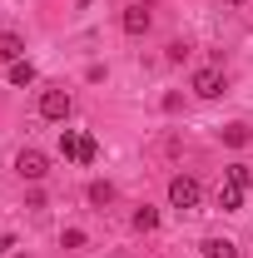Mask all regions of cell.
Segmentation results:
<instances>
[{
	"label": "cell",
	"mask_w": 253,
	"mask_h": 258,
	"mask_svg": "<svg viewBox=\"0 0 253 258\" xmlns=\"http://www.w3.org/2000/svg\"><path fill=\"white\" fill-rule=\"evenodd\" d=\"M199 199H204V189H199V179H189V174H174V179H169V204H174L179 214H189V209H199Z\"/></svg>",
	"instance_id": "1"
},
{
	"label": "cell",
	"mask_w": 253,
	"mask_h": 258,
	"mask_svg": "<svg viewBox=\"0 0 253 258\" xmlns=\"http://www.w3.org/2000/svg\"><path fill=\"white\" fill-rule=\"evenodd\" d=\"M189 90H194L199 99H214V95H223V70H219V64H204V70H194Z\"/></svg>",
	"instance_id": "2"
},
{
	"label": "cell",
	"mask_w": 253,
	"mask_h": 258,
	"mask_svg": "<svg viewBox=\"0 0 253 258\" xmlns=\"http://www.w3.org/2000/svg\"><path fill=\"white\" fill-rule=\"evenodd\" d=\"M15 174L30 179V184H40V179L50 174V159H45L40 149H20V154H15Z\"/></svg>",
	"instance_id": "3"
},
{
	"label": "cell",
	"mask_w": 253,
	"mask_h": 258,
	"mask_svg": "<svg viewBox=\"0 0 253 258\" xmlns=\"http://www.w3.org/2000/svg\"><path fill=\"white\" fill-rule=\"evenodd\" d=\"M119 25H124V35H149V25H154V15H149V5L144 0H134V5H124V15H119Z\"/></svg>",
	"instance_id": "4"
},
{
	"label": "cell",
	"mask_w": 253,
	"mask_h": 258,
	"mask_svg": "<svg viewBox=\"0 0 253 258\" xmlns=\"http://www.w3.org/2000/svg\"><path fill=\"white\" fill-rule=\"evenodd\" d=\"M40 119H55V124L70 119V95H65V90H45V95H40Z\"/></svg>",
	"instance_id": "5"
},
{
	"label": "cell",
	"mask_w": 253,
	"mask_h": 258,
	"mask_svg": "<svg viewBox=\"0 0 253 258\" xmlns=\"http://www.w3.org/2000/svg\"><path fill=\"white\" fill-rule=\"evenodd\" d=\"M219 209H223V214H238V209H243V184L223 179V184H219Z\"/></svg>",
	"instance_id": "6"
},
{
	"label": "cell",
	"mask_w": 253,
	"mask_h": 258,
	"mask_svg": "<svg viewBox=\"0 0 253 258\" xmlns=\"http://www.w3.org/2000/svg\"><path fill=\"white\" fill-rule=\"evenodd\" d=\"M20 55H25V40H20L15 30H0V60H5V64H15Z\"/></svg>",
	"instance_id": "7"
},
{
	"label": "cell",
	"mask_w": 253,
	"mask_h": 258,
	"mask_svg": "<svg viewBox=\"0 0 253 258\" xmlns=\"http://www.w3.org/2000/svg\"><path fill=\"white\" fill-rule=\"evenodd\" d=\"M204 258H238L233 238H204Z\"/></svg>",
	"instance_id": "8"
},
{
	"label": "cell",
	"mask_w": 253,
	"mask_h": 258,
	"mask_svg": "<svg viewBox=\"0 0 253 258\" xmlns=\"http://www.w3.org/2000/svg\"><path fill=\"white\" fill-rule=\"evenodd\" d=\"M219 134H223V144H233V149H243V144L253 139V134H248V124H223Z\"/></svg>",
	"instance_id": "9"
},
{
	"label": "cell",
	"mask_w": 253,
	"mask_h": 258,
	"mask_svg": "<svg viewBox=\"0 0 253 258\" xmlns=\"http://www.w3.org/2000/svg\"><path fill=\"white\" fill-rule=\"evenodd\" d=\"M134 228H139V233H154V228H159V209H149V204L134 209Z\"/></svg>",
	"instance_id": "10"
},
{
	"label": "cell",
	"mask_w": 253,
	"mask_h": 258,
	"mask_svg": "<svg viewBox=\"0 0 253 258\" xmlns=\"http://www.w3.org/2000/svg\"><path fill=\"white\" fill-rule=\"evenodd\" d=\"M80 139H85V134H75V129H65V134H60V154H65V159H75V164H80Z\"/></svg>",
	"instance_id": "11"
},
{
	"label": "cell",
	"mask_w": 253,
	"mask_h": 258,
	"mask_svg": "<svg viewBox=\"0 0 253 258\" xmlns=\"http://www.w3.org/2000/svg\"><path fill=\"white\" fill-rule=\"evenodd\" d=\"M90 204H99V209H104V204H114V184L95 179V184H90Z\"/></svg>",
	"instance_id": "12"
},
{
	"label": "cell",
	"mask_w": 253,
	"mask_h": 258,
	"mask_svg": "<svg viewBox=\"0 0 253 258\" xmlns=\"http://www.w3.org/2000/svg\"><path fill=\"white\" fill-rule=\"evenodd\" d=\"M30 80H35V64L30 60H15V64H10V85H30Z\"/></svg>",
	"instance_id": "13"
},
{
	"label": "cell",
	"mask_w": 253,
	"mask_h": 258,
	"mask_svg": "<svg viewBox=\"0 0 253 258\" xmlns=\"http://www.w3.org/2000/svg\"><path fill=\"white\" fill-rule=\"evenodd\" d=\"M248 169H253V164H228V174H223V179H233V184H243V189H248V184H253Z\"/></svg>",
	"instance_id": "14"
},
{
	"label": "cell",
	"mask_w": 253,
	"mask_h": 258,
	"mask_svg": "<svg viewBox=\"0 0 253 258\" xmlns=\"http://www.w3.org/2000/svg\"><path fill=\"white\" fill-rule=\"evenodd\" d=\"M60 243H65V248H85V228H65Z\"/></svg>",
	"instance_id": "15"
},
{
	"label": "cell",
	"mask_w": 253,
	"mask_h": 258,
	"mask_svg": "<svg viewBox=\"0 0 253 258\" xmlns=\"http://www.w3.org/2000/svg\"><path fill=\"white\" fill-rule=\"evenodd\" d=\"M95 154H99V144L85 134V139H80V164H95Z\"/></svg>",
	"instance_id": "16"
},
{
	"label": "cell",
	"mask_w": 253,
	"mask_h": 258,
	"mask_svg": "<svg viewBox=\"0 0 253 258\" xmlns=\"http://www.w3.org/2000/svg\"><path fill=\"white\" fill-rule=\"evenodd\" d=\"M10 248H15V238H10V233H0V258L10 253Z\"/></svg>",
	"instance_id": "17"
},
{
	"label": "cell",
	"mask_w": 253,
	"mask_h": 258,
	"mask_svg": "<svg viewBox=\"0 0 253 258\" xmlns=\"http://www.w3.org/2000/svg\"><path fill=\"white\" fill-rule=\"evenodd\" d=\"M228 5H243V0H228Z\"/></svg>",
	"instance_id": "18"
}]
</instances>
